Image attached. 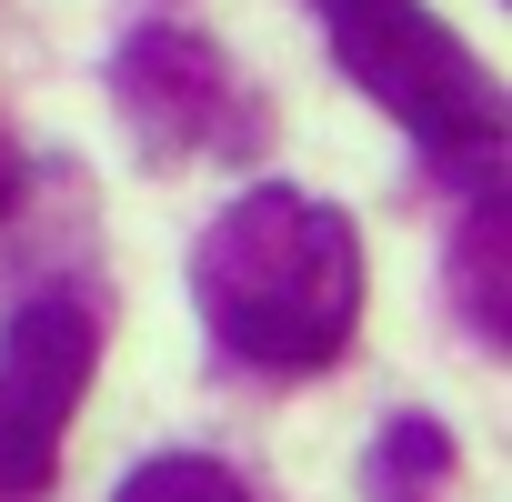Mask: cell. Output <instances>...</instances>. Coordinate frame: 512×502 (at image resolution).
Segmentation results:
<instances>
[{
    "label": "cell",
    "instance_id": "cell-7",
    "mask_svg": "<svg viewBox=\"0 0 512 502\" xmlns=\"http://www.w3.org/2000/svg\"><path fill=\"white\" fill-rule=\"evenodd\" d=\"M442 472H452V432L422 422V412H402V422L382 432V452H372V482H382V492H402V482H442Z\"/></svg>",
    "mask_w": 512,
    "mask_h": 502
},
{
    "label": "cell",
    "instance_id": "cell-1",
    "mask_svg": "<svg viewBox=\"0 0 512 502\" xmlns=\"http://www.w3.org/2000/svg\"><path fill=\"white\" fill-rule=\"evenodd\" d=\"M362 231L342 201H312L292 181H251L201 241H191V302L201 332L251 372H322L362 332Z\"/></svg>",
    "mask_w": 512,
    "mask_h": 502
},
{
    "label": "cell",
    "instance_id": "cell-6",
    "mask_svg": "<svg viewBox=\"0 0 512 502\" xmlns=\"http://www.w3.org/2000/svg\"><path fill=\"white\" fill-rule=\"evenodd\" d=\"M111 502H251V492H241V472L211 462V452H151Z\"/></svg>",
    "mask_w": 512,
    "mask_h": 502
},
{
    "label": "cell",
    "instance_id": "cell-8",
    "mask_svg": "<svg viewBox=\"0 0 512 502\" xmlns=\"http://www.w3.org/2000/svg\"><path fill=\"white\" fill-rule=\"evenodd\" d=\"M11 201H21V151L0 141V221H11Z\"/></svg>",
    "mask_w": 512,
    "mask_h": 502
},
{
    "label": "cell",
    "instance_id": "cell-5",
    "mask_svg": "<svg viewBox=\"0 0 512 502\" xmlns=\"http://www.w3.org/2000/svg\"><path fill=\"white\" fill-rule=\"evenodd\" d=\"M452 302H462V322L492 352L512 342V191L502 181H482L462 231H452Z\"/></svg>",
    "mask_w": 512,
    "mask_h": 502
},
{
    "label": "cell",
    "instance_id": "cell-3",
    "mask_svg": "<svg viewBox=\"0 0 512 502\" xmlns=\"http://www.w3.org/2000/svg\"><path fill=\"white\" fill-rule=\"evenodd\" d=\"M111 101L151 161H262V141H272L231 51L181 31V21H141L111 51Z\"/></svg>",
    "mask_w": 512,
    "mask_h": 502
},
{
    "label": "cell",
    "instance_id": "cell-4",
    "mask_svg": "<svg viewBox=\"0 0 512 502\" xmlns=\"http://www.w3.org/2000/svg\"><path fill=\"white\" fill-rule=\"evenodd\" d=\"M101 372V322L81 302H31L0 332V502H41L71 442V412Z\"/></svg>",
    "mask_w": 512,
    "mask_h": 502
},
{
    "label": "cell",
    "instance_id": "cell-2",
    "mask_svg": "<svg viewBox=\"0 0 512 502\" xmlns=\"http://www.w3.org/2000/svg\"><path fill=\"white\" fill-rule=\"evenodd\" d=\"M322 31L352 91H372L462 191L502 181V81L472 61L452 21H432L422 0H322Z\"/></svg>",
    "mask_w": 512,
    "mask_h": 502
}]
</instances>
